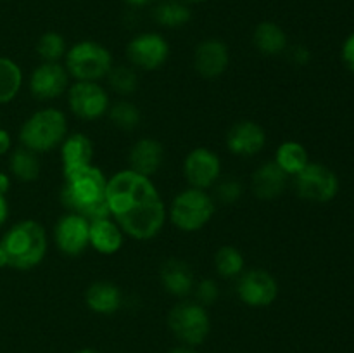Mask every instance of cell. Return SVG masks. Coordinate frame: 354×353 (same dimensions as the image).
Segmentation results:
<instances>
[{"label":"cell","mask_w":354,"mask_h":353,"mask_svg":"<svg viewBox=\"0 0 354 353\" xmlns=\"http://www.w3.org/2000/svg\"><path fill=\"white\" fill-rule=\"evenodd\" d=\"M107 210L124 235L137 241H151L161 234L168 210L151 176L130 168L107 179Z\"/></svg>","instance_id":"6da1fadb"},{"label":"cell","mask_w":354,"mask_h":353,"mask_svg":"<svg viewBox=\"0 0 354 353\" xmlns=\"http://www.w3.org/2000/svg\"><path fill=\"white\" fill-rule=\"evenodd\" d=\"M106 192L107 176L95 165H90L64 176L59 199L68 211L93 221L109 217Z\"/></svg>","instance_id":"7a4b0ae2"},{"label":"cell","mask_w":354,"mask_h":353,"mask_svg":"<svg viewBox=\"0 0 354 353\" xmlns=\"http://www.w3.org/2000/svg\"><path fill=\"white\" fill-rule=\"evenodd\" d=\"M0 246L6 251L10 269L31 270L40 265L47 255V230L37 220H21L6 232Z\"/></svg>","instance_id":"3957f363"},{"label":"cell","mask_w":354,"mask_h":353,"mask_svg":"<svg viewBox=\"0 0 354 353\" xmlns=\"http://www.w3.org/2000/svg\"><path fill=\"white\" fill-rule=\"evenodd\" d=\"M68 135V118L57 107H45L31 114L19 130L21 145L37 154L59 147Z\"/></svg>","instance_id":"277c9868"},{"label":"cell","mask_w":354,"mask_h":353,"mask_svg":"<svg viewBox=\"0 0 354 353\" xmlns=\"http://www.w3.org/2000/svg\"><path fill=\"white\" fill-rule=\"evenodd\" d=\"M114 66L113 54L95 40H80L68 47L64 68L75 82H102Z\"/></svg>","instance_id":"5b68a950"},{"label":"cell","mask_w":354,"mask_h":353,"mask_svg":"<svg viewBox=\"0 0 354 353\" xmlns=\"http://www.w3.org/2000/svg\"><path fill=\"white\" fill-rule=\"evenodd\" d=\"M216 201L207 190L187 187L173 197L168 208V218L178 230L199 232L213 220Z\"/></svg>","instance_id":"8992f818"},{"label":"cell","mask_w":354,"mask_h":353,"mask_svg":"<svg viewBox=\"0 0 354 353\" xmlns=\"http://www.w3.org/2000/svg\"><path fill=\"white\" fill-rule=\"evenodd\" d=\"M168 327L182 345L196 348L206 341L211 332L207 308L197 301H178L168 314Z\"/></svg>","instance_id":"52a82bcc"},{"label":"cell","mask_w":354,"mask_h":353,"mask_svg":"<svg viewBox=\"0 0 354 353\" xmlns=\"http://www.w3.org/2000/svg\"><path fill=\"white\" fill-rule=\"evenodd\" d=\"M294 187L301 199L315 204H325L337 196L341 182L337 173L327 165L310 161L294 176Z\"/></svg>","instance_id":"ba28073f"},{"label":"cell","mask_w":354,"mask_h":353,"mask_svg":"<svg viewBox=\"0 0 354 353\" xmlns=\"http://www.w3.org/2000/svg\"><path fill=\"white\" fill-rule=\"evenodd\" d=\"M66 93L71 113L83 121L100 120L111 107L109 93L100 82H75Z\"/></svg>","instance_id":"9c48e42d"},{"label":"cell","mask_w":354,"mask_h":353,"mask_svg":"<svg viewBox=\"0 0 354 353\" xmlns=\"http://www.w3.org/2000/svg\"><path fill=\"white\" fill-rule=\"evenodd\" d=\"M169 57V44L158 31H144L128 42L127 59L142 71H158Z\"/></svg>","instance_id":"30bf717a"},{"label":"cell","mask_w":354,"mask_h":353,"mask_svg":"<svg viewBox=\"0 0 354 353\" xmlns=\"http://www.w3.org/2000/svg\"><path fill=\"white\" fill-rule=\"evenodd\" d=\"M237 296L251 308H265L275 303L279 296V282L265 269L244 270L237 277Z\"/></svg>","instance_id":"8fae6325"},{"label":"cell","mask_w":354,"mask_h":353,"mask_svg":"<svg viewBox=\"0 0 354 353\" xmlns=\"http://www.w3.org/2000/svg\"><path fill=\"white\" fill-rule=\"evenodd\" d=\"M183 176L189 187L213 189L221 179V159L218 152L209 147H196L183 159Z\"/></svg>","instance_id":"7c38bea8"},{"label":"cell","mask_w":354,"mask_h":353,"mask_svg":"<svg viewBox=\"0 0 354 353\" xmlns=\"http://www.w3.org/2000/svg\"><path fill=\"white\" fill-rule=\"evenodd\" d=\"M54 242L64 256H80L90 246V221L78 213L62 215L54 227Z\"/></svg>","instance_id":"4fadbf2b"},{"label":"cell","mask_w":354,"mask_h":353,"mask_svg":"<svg viewBox=\"0 0 354 353\" xmlns=\"http://www.w3.org/2000/svg\"><path fill=\"white\" fill-rule=\"evenodd\" d=\"M69 75L61 62H41L30 76V92L38 100H54L68 92Z\"/></svg>","instance_id":"5bb4252c"},{"label":"cell","mask_w":354,"mask_h":353,"mask_svg":"<svg viewBox=\"0 0 354 353\" xmlns=\"http://www.w3.org/2000/svg\"><path fill=\"white\" fill-rule=\"evenodd\" d=\"M230 64L228 45L220 38H206L194 51V68L204 80H216Z\"/></svg>","instance_id":"9a60e30c"},{"label":"cell","mask_w":354,"mask_h":353,"mask_svg":"<svg viewBox=\"0 0 354 353\" xmlns=\"http://www.w3.org/2000/svg\"><path fill=\"white\" fill-rule=\"evenodd\" d=\"M227 147L232 154L241 158H252L259 154L266 145V132L252 120H241L227 132Z\"/></svg>","instance_id":"2e32d148"},{"label":"cell","mask_w":354,"mask_h":353,"mask_svg":"<svg viewBox=\"0 0 354 353\" xmlns=\"http://www.w3.org/2000/svg\"><path fill=\"white\" fill-rule=\"evenodd\" d=\"M162 289L175 298L185 300L194 293L196 287V277H194L192 266L180 258H168L159 270Z\"/></svg>","instance_id":"e0dca14e"},{"label":"cell","mask_w":354,"mask_h":353,"mask_svg":"<svg viewBox=\"0 0 354 353\" xmlns=\"http://www.w3.org/2000/svg\"><path fill=\"white\" fill-rule=\"evenodd\" d=\"M165 163V147L152 137H142L135 142L128 152V168L140 175L152 176L161 170Z\"/></svg>","instance_id":"ac0fdd59"},{"label":"cell","mask_w":354,"mask_h":353,"mask_svg":"<svg viewBox=\"0 0 354 353\" xmlns=\"http://www.w3.org/2000/svg\"><path fill=\"white\" fill-rule=\"evenodd\" d=\"M93 142L88 135L76 134L66 135L62 144L59 145L61 151V163H62V175L80 172L86 166L93 165Z\"/></svg>","instance_id":"d6986e66"},{"label":"cell","mask_w":354,"mask_h":353,"mask_svg":"<svg viewBox=\"0 0 354 353\" xmlns=\"http://www.w3.org/2000/svg\"><path fill=\"white\" fill-rule=\"evenodd\" d=\"M289 183V175L275 161H265L254 170L251 179V189L258 199L272 201L283 194Z\"/></svg>","instance_id":"ffe728a7"},{"label":"cell","mask_w":354,"mask_h":353,"mask_svg":"<svg viewBox=\"0 0 354 353\" xmlns=\"http://www.w3.org/2000/svg\"><path fill=\"white\" fill-rule=\"evenodd\" d=\"M85 305L97 315H114L123 307V293L111 280H95L86 289Z\"/></svg>","instance_id":"44dd1931"},{"label":"cell","mask_w":354,"mask_h":353,"mask_svg":"<svg viewBox=\"0 0 354 353\" xmlns=\"http://www.w3.org/2000/svg\"><path fill=\"white\" fill-rule=\"evenodd\" d=\"M124 234L111 217L90 221V246L100 255H116L123 248Z\"/></svg>","instance_id":"7402d4cb"},{"label":"cell","mask_w":354,"mask_h":353,"mask_svg":"<svg viewBox=\"0 0 354 353\" xmlns=\"http://www.w3.org/2000/svg\"><path fill=\"white\" fill-rule=\"evenodd\" d=\"M252 44L259 54L277 57V55L287 52L289 38L280 24L273 23V21H261L259 24H256L254 31H252Z\"/></svg>","instance_id":"603a6c76"},{"label":"cell","mask_w":354,"mask_h":353,"mask_svg":"<svg viewBox=\"0 0 354 353\" xmlns=\"http://www.w3.org/2000/svg\"><path fill=\"white\" fill-rule=\"evenodd\" d=\"M152 16L159 26L176 30V28H183L192 19V10L185 0H158Z\"/></svg>","instance_id":"cb8c5ba5"},{"label":"cell","mask_w":354,"mask_h":353,"mask_svg":"<svg viewBox=\"0 0 354 353\" xmlns=\"http://www.w3.org/2000/svg\"><path fill=\"white\" fill-rule=\"evenodd\" d=\"M273 161L283 170L289 176H296L304 166L310 163V156H308L306 147L301 142L296 141H286L277 147L275 159Z\"/></svg>","instance_id":"d4e9b609"},{"label":"cell","mask_w":354,"mask_h":353,"mask_svg":"<svg viewBox=\"0 0 354 353\" xmlns=\"http://www.w3.org/2000/svg\"><path fill=\"white\" fill-rule=\"evenodd\" d=\"M9 168L10 173L21 182H35L40 176V158H38L37 152L21 145L10 152Z\"/></svg>","instance_id":"484cf974"},{"label":"cell","mask_w":354,"mask_h":353,"mask_svg":"<svg viewBox=\"0 0 354 353\" xmlns=\"http://www.w3.org/2000/svg\"><path fill=\"white\" fill-rule=\"evenodd\" d=\"M214 269L223 279H237L245 270V260L241 249L225 244L214 253Z\"/></svg>","instance_id":"4316f807"},{"label":"cell","mask_w":354,"mask_h":353,"mask_svg":"<svg viewBox=\"0 0 354 353\" xmlns=\"http://www.w3.org/2000/svg\"><path fill=\"white\" fill-rule=\"evenodd\" d=\"M23 71L9 57H0V104H7L19 93Z\"/></svg>","instance_id":"83f0119b"},{"label":"cell","mask_w":354,"mask_h":353,"mask_svg":"<svg viewBox=\"0 0 354 353\" xmlns=\"http://www.w3.org/2000/svg\"><path fill=\"white\" fill-rule=\"evenodd\" d=\"M111 123L116 128L124 132H131L140 125L142 113L138 109L137 104H133L128 99H121L118 102L111 104L109 111H107Z\"/></svg>","instance_id":"f1b7e54d"},{"label":"cell","mask_w":354,"mask_h":353,"mask_svg":"<svg viewBox=\"0 0 354 353\" xmlns=\"http://www.w3.org/2000/svg\"><path fill=\"white\" fill-rule=\"evenodd\" d=\"M107 83L111 90L116 92L121 97L133 96L138 87V75L137 69L130 64H118L113 66L107 75Z\"/></svg>","instance_id":"f546056e"},{"label":"cell","mask_w":354,"mask_h":353,"mask_svg":"<svg viewBox=\"0 0 354 353\" xmlns=\"http://www.w3.org/2000/svg\"><path fill=\"white\" fill-rule=\"evenodd\" d=\"M68 52L66 38L59 31H45L37 42V54L44 62H59Z\"/></svg>","instance_id":"4dcf8cb0"},{"label":"cell","mask_w":354,"mask_h":353,"mask_svg":"<svg viewBox=\"0 0 354 353\" xmlns=\"http://www.w3.org/2000/svg\"><path fill=\"white\" fill-rule=\"evenodd\" d=\"M214 192L211 194L214 201L221 204H235L242 197L244 187L237 179H220L213 187Z\"/></svg>","instance_id":"1f68e13d"},{"label":"cell","mask_w":354,"mask_h":353,"mask_svg":"<svg viewBox=\"0 0 354 353\" xmlns=\"http://www.w3.org/2000/svg\"><path fill=\"white\" fill-rule=\"evenodd\" d=\"M194 293H196L197 303L207 308L209 305L216 303L218 298H220V286H218V282L214 279H203L196 284Z\"/></svg>","instance_id":"d6a6232c"},{"label":"cell","mask_w":354,"mask_h":353,"mask_svg":"<svg viewBox=\"0 0 354 353\" xmlns=\"http://www.w3.org/2000/svg\"><path fill=\"white\" fill-rule=\"evenodd\" d=\"M341 55H342V61H344L346 68H348L349 71L354 73V31L349 35L348 38H346L344 44H342Z\"/></svg>","instance_id":"836d02e7"},{"label":"cell","mask_w":354,"mask_h":353,"mask_svg":"<svg viewBox=\"0 0 354 353\" xmlns=\"http://www.w3.org/2000/svg\"><path fill=\"white\" fill-rule=\"evenodd\" d=\"M287 52H289L290 61H292L296 66L308 64V62H310V59H311L310 51H308L304 45H294L292 48H287Z\"/></svg>","instance_id":"e575fe53"},{"label":"cell","mask_w":354,"mask_h":353,"mask_svg":"<svg viewBox=\"0 0 354 353\" xmlns=\"http://www.w3.org/2000/svg\"><path fill=\"white\" fill-rule=\"evenodd\" d=\"M9 149H10V135L7 134L6 130L0 128V156L6 154Z\"/></svg>","instance_id":"d590c367"},{"label":"cell","mask_w":354,"mask_h":353,"mask_svg":"<svg viewBox=\"0 0 354 353\" xmlns=\"http://www.w3.org/2000/svg\"><path fill=\"white\" fill-rule=\"evenodd\" d=\"M7 217H9V204H7L6 196H2V194H0V227L6 224Z\"/></svg>","instance_id":"8d00e7d4"},{"label":"cell","mask_w":354,"mask_h":353,"mask_svg":"<svg viewBox=\"0 0 354 353\" xmlns=\"http://www.w3.org/2000/svg\"><path fill=\"white\" fill-rule=\"evenodd\" d=\"M9 189H10V176L7 175V173L0 172V194L6 196V194L9 192Z\"/></svg>","instance_id":"74e56055"},{"label":"cell","mask_w":354,"mask_h":353,"mask_svg":"<svg viewBox=\"0 0 354 353\" xmlns=\"http://www.w3.org/2000/svg\"><path fill=\"white\" fill-rule=\"evenodd\" d=\"M124 2H127L130 7H133V9H144V7H149L152 6V3H156L158 0H124Z\"/></svg>","instance_id":"f35d334b"},{"label":"cell","mask_w":354,"mask_h":353,"mask_svg":"<svg viewBox=\"0 0 354 353\" xmlns=\"http://www.w3.org/2000/svg\"><path fill=\"white\" fill-rule=\"evenodd\" d=\"M166 353H199L196 348H192V346H185V345H180V346H175V348L168 350Z\"/></svg>","instance_id":"ab89813d"},{"label":"cell","mask_w":354,"mask_h":353,"mask_svg":"<svg viewBox=\"0 0 354 353\" xmlns=\"http://www.w3.org/2000/svg\"><path fill=\"white\" fill-rule=\"evenodd\" d=\"M3 266H9V265H7V255H6V251H3L2 246H0V269H3Z\"/></svg>","instance_id":"60d3db41"},{"label":"cell","mask_w":354,"mask_h":353,"mask_svg":"<svg viewBox=\"0 0 354 353\" xmlns=\"http://www.w3.org/2000/svg\"><path fill=\"white\" fill-rule=\"evenodd\" d=\"M75 353H100V352L95 348H80V350H76Z\"/></svg>","instance_id":"b9f144b4"},{"label":"cell","mask_w":354,"mask_h":353,"mask_svg":"<svg viewBox=\"0 0 354 353\" xmlns=\"http://www.w3.org/2000/svg\"><path fill=\"white\" fill-rule=\"evenodd\" d=\"M187 3H204V2H207V0H185Z\"/></svg>","instance_id":"7bdbcfd3"}]
</instances>
